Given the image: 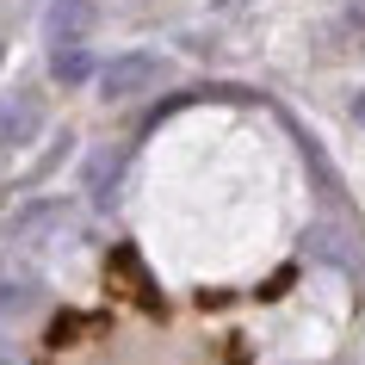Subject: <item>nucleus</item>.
Returning a JSON list of instances; mask_svg holds the SVG:
<instances>
[{
  "mask_svg": "<svg viewBox=\"0 0 365 365\" xmlns=\"http://www.w3.org/2000/svg\"><path fill=\"white\" fill-rule=\"evenodd\" d=\"M43 130V93L38 87H13L0 93V149H19Z\"/></svg>",
  "mask_w": 365,
  "mask_h": 365,
  "instance_id": "obj_3",
  "label": "nucleus"
},
{
  "mask_svg": "<svg viewBox=\"0 0 365 365\" xmlns=\"http://www.w3.org/2000/svg\"><path fill=\"white\" fill-rule=\"evenodd\" d=\"M38 304H43V279L31 267L0 260V322H19V316H31Z\"/></svg>",
  "mask_w": 365,
  "mask_h": 365,
  "instance_id": "obj_4",
  "label": "nucleus"
},
{
  "mask_svg": "<svg viewBox=\"0 0 365 365\" xmlns=\"http://www.w3.org/2000/svg\"><path fill=\"white\" fill-rule=\"evenodd\" d=\"M155 81H161V56L124 50V56H112L106 68H99V93L106 99H136V93H149Z\"/></svg>",
  "mask_w": 365,
  "mask_h": 365,
  "instance_id": "obj_1",
  "label": "nucleus"
},
{
  "mask_svg": "<svg viewBox=\"0 0 365 365\" xmlns=\"http://www.w3.org/2000/svg\"><path fill=\"white\" fill-rule=\"evenodd\" d=\"M99 25V0H50L43 6V31H50V50H81Z\"/></svg>",
  "mask_w": 365,
  "mask_h": 365,
  "instance_id": "obj_2",
  "label": "nucleus"
},
{
  "mask_svg": "<svg viewBox=\"0 0 365 365\" xmlns=\"http://www.w3.org/2000/svg\"><path fill=\"white\" fill-rule=\"evenodd\" d=\"M0 365H13V346H6V341H0Z\"/></svg>",
  "mask_w": 365,
  "mask_h": 365,
  "instance_id": "obj_6",
  "label": "nucleus"
},
{
  "mask_svg": "<svg viewBox=\"0 0 365 365\" xmlns=\"http://www.w3.org/2000/svg\"><path fill=\"white\" fill-rule=\"evenodd\" d=\"M50 68H56L62 87H81V81L93 75V56H87V43L81 50H50Z\"/></svg>",
  "mask_w": 365,
  "mask_h": 365,
  "instance_id": "obj_5",
  "label": "nucleus"
}]
</instances>
